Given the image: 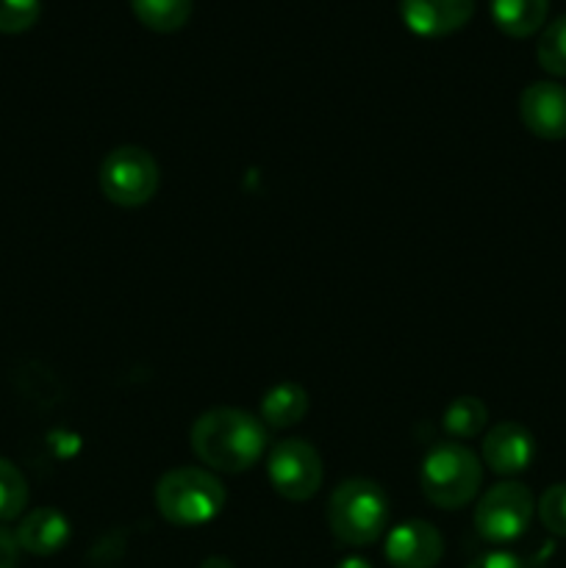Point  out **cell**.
Masks as SVG:
<instances>
[{"label":"cell","instance_id":"d6986e66","mask_svg":"<svg viewBox=\"0 0 566 568\" xmlns=\"http://www.w3.org/2000/svg\"><path fill=\"white\" fill-rule=\"evenodd\" d=\"M538 519L553 536L566 538V483H555L538 499Z\"/></svg>","mask_w":566,"mask_h":568},{"label":"cell","instance_id":"4fadbf2b","mask_svg":"<svg viewBox=\"0 0 566 568\" xmlns=\"http://www.w3.org/2000/svg\"><path fill=\"white\" fill-rule=\"evenodd\" d=\"M549 0H492V17L514 39L533 37L547 20Z\"/></svg>","mask_w":566,"mask_h":568},{"label":"cell","instance_id":"e0dca14e","mask_svg":"<svg viewBox=\"0 0 566 568\" xmlns=\"http://www.w3.org/2000/svg\"><path fill=\"white\" fill-rule=\"evenodd\" d=\"M538 64L549 72V75L566 78V14H560L558 20L549 22L544 28L542 39H538Z\"/></svg>","mask_w":566,"mask_h":568},{"label":"cell","instance_id":"ffe728a7","mask_svg":"<svg viewBox=\"0 0 566 568\" xmlns=\"http://www.w3.org/2000/svg\"><path fill=\"white\" fill-rule=\"evenodd\" d=\"M42 0H0V33H22L39 20Z\"/></svg>","mask_w":566,"mask_h":568},{"label":"cell","instance_id":"6da1fadb","mask_svg":"<svg viewBox=\"0 0 566 568\" xmlns=\"http://www.w3.org/2000/svg\"><path fill=\"white\" fill-rule=\"evenodd\" d=\"M266 447L264 422L239 408H211L192 425V449L214 471L239 475L259 464Z\"/></svg>","mask_w":566,"mask_h":568},{"label":"cell","instance_id":"2e32d148","mask_svg":"<svg viewBox=\"0 0 566 568\" xmlns=\"http://www.w3.org/2000/svg\"><path fill=\"white\" fill-rule=\"evenodd\" d=\"M488 422V408L477 397H458L444 414V430L453 438H475Z\"/></svg>","mask_w":566,"mask_h":568},{"label":"cell","instance_id":"277c9868","mask_svg":"<svg viewBox=\"0 0 566 568\" xmlns=\"http://www.w3.org/2000/svg\"><path fill=\"white\" fill-rule=\"evenodd\" d=\"M159 514L175 527L209 525L225 508V488L211 471L181 466L166 471L155 486Z\"/></svg>","mask_w":566,"mask_h":568},{"label":"cell","instance_id":"9a60e30c","mask_svg":"<svg viewBox=\"0 0 566 568\" xmlns=\"http://www.w3.org/2000/svg\"><path fill=\"white\" fill-rule=\"evenodd\" d=\"M139 20L159 33H172L183 28L192 17V0H131Z\"/></svg>","mask_w":566,"mask_h":568},{"label":"cell","instance_id":"8fae6325","mask_svg":"<svg viewBox=\"0 0 566 568\" xmlns=\"http://www.w3.org/2000/svg\"><path fill=\"white\" fill-rule=\"evenodd\" d=\"M533 433L516 422H499L483 438V460L497 475H519L533 464Z\"/></svg>","mask_w":566,"mask_h":568},{"label":"cell","instance_id":"7a4b0ae2","mask_svg":"<svg viewBox=\"0 0 566 568\" xmlns=\"http://www.w3.org/2000/svg\"><path fill=\"white\" fill-rule=\"evenodd\" d=\"M483 466L469 447L458 442L436 444L425 455L420 469V486L427 503L444 510H458L469 505L481 491Z\"/></svg>","mask_w":566,"mask_h":568},{"label":"cell","instance_id":"9c48e42d","mask_svg":"<svg viewBox=\"0 0 566 568\" xmlns=\"http://www.w3.org/2000/svg\"><path fill=\"white\" fill-rule=\"evenodd\" d=\"M442 555L444 538L431 521H403L386 538V560L394 568H433Z\"/></svg>","mask_w":566,"mask_h":568},{"label":"cell","instance_id":"3957f363","mask_svg":"<svg viewBox=\"0 0 566 568\" xmlns=\"http://www.w3.org/2000/svg\"><path fill=\"white\" fill-rule=\"evenodd\" d=\"M388 525V497L372 480H344L327 503V527L336 541L366 547L377 541Z\"/></svg>","mask_w":566,"mask_h":568},{"label":"cell","instance_id":"5b68a950","mask_svg":"<svg viewBox=\"0 0 566 568\" xmlns=\"http://www.w3.org/2000/svg\"><path fill=\"white\" fill-rule=\"evenodd\" d=\"M100 192L122 209H139L159 192V164L142 148H117L100 164Z\"/></svg>","mask_w":566,"mask_h":568},{"label":"cell","instance_id":"5bb4252c","mask_svg":"<svg viewBox=\"0 0 566 568\" xmlns=\"http://www.w3.org/2000/svg\"><path fill=\"white\" fill-rule=\"evenodd\" d=\"M309 414V394L297 383H277L261 399V422L275 430L294 427Z\"/></svg>","mask_w":566,"mask_h":568},{"label":"cell","instance_id":"cb8c5ba5","mask_svg":"<svg viewBox=\"0 0 566 568\" xmlns=\"http://www.w3.org/2000/svg\"><path fill=\"white\" fill-rule=\"evenodd\" d=\"M336 568H372V566L366 564L364 558H347V560H342Z\"/></svg>","mask_w":566,"mask_h":568},{"label":"cell","instance_id":"ac0fdd59","mask_svg":"<svg viewBox=\"0 0 566 568\" xmlns=\"http://www.w3.org/2000/svg\"><path fill=\"white\" fill-rule=\"evenodd\" d=\"M28 483L11 460L0 458V519L9 521L26 510Z\"/></svg>","mask_w":566,"mask_h":568},{"label":"cell","instance_id":"ba28073f","mask_svg":"<svg viewBox=\"0 0 566 568\" xmlns=\"http://www.w3.org/2000/svg\"><path fill=\"white\" fill-rule=\"evenodd\" d=\"M519 116L527 131L547 142L566 139V87L555 81H536L522 92Z\"/></svg>","mask_w":566,"mask_h":568},{"label":"cell","instance_id":"7402d4cb","mask_svg":"<svg viewBox=\"0 0 566 568\" xmlns=\"http://www.w3.org/2000/svg\"><path fill=\"white\" fill-rule=\"evenodd\" d=\"M17 560H20V544H17V536H11L9 530L0 527V568H17Z\"/></svg>","mask_w":566,"mask_h":568},{"label":"cell","instance_id":"30bf717a","mask_svg":"<svg viewBox=\"0 0 566 568\" xmlns=\"http://www.w3.org/2000/svg\"><path fill=\"white\" fill-rule=\"evenodd\" d=\"M403 22L420 37H447L475 14V0H400Z\"/></svg>","mask_w":566,"mask_h":568},{"label":"cell","instance_id":"52a82bcc","mask_svg":"<svg viewBox=\"0 0 566 568\" xmlns=\"http://www.w3.org/2000/svg\"><path fill=\"white\" fill-rule=\"evenodd\" d=\"M272 488L289 503H305L314 497L325 477L320 453L303 438H286L277 444L266 460Z\"/></svg>","mask_w":566,"mask_h":568},{"label":"cell","instance_id":"8992f818","mask_svg":"<svg viewBox=\"0 0 566 568\" xmlns=\"http://www.w3.org/2000/svg\"><path fill=\"white\" fill-rule=\"evenodd\" d=\"M536 503L522 483H497L481 497L475 508V527L492 544L516 541L530 527Z\"/></svg>","mask_w":566,"mask_h":568},{"label":"cell","instance_id":"603a6c76","mask_svg":"<svg viewBox=\"0 0 566 568\" xmlns=\"http://www.w3.org/2000/svg\"><path fill=\"white\" fill-rule=\"evenodd\" d=\"M200 568H233V564L228 558H222V555H214V558H205Z\"/></svg>","mask_w":566,"mask_h":568},{"label":"cell","instance_id":"7c38bea8","mask_svg":"<svg viewBox=\"0 0 566 568\" xmlns=\"http://www.w3.org/2000/svg\"><path fill=\"white\" fill-rule=\"evenodd\" d=\"M70 541V521L55 508H37L17 527V544L26 552L48 558Z\"/></svg>","mask_w":566,"mask_h":568},{"label":"cell","instance_id":"44dd1931","mask_svg":"<svg viewBox=\"0 0 566 568\" xmlns=\"http://www.w3.org/2000/svg\"><path fill=\"white\" fill-rule=\"evenodd\" d=\"M466 568H527V566L522 564V558H516V555L511 552H488Z\"/></svg>","mask_w":566,"mask_h":568}]
</instances>
